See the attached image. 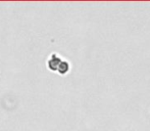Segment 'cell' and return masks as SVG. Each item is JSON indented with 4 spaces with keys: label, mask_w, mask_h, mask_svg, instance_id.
<instances>
[{
    "label": "cell",
    "mask_w": 150,
    "mask_h": 131,
    "mask_svg": "<svg viewBox=\"0 0 150 131\" xmlns=\"http://www.w3.org/2000/svg\"><path fill=\"white\" fill-rule=\"evenodd\" d=\"M62 58H61V56H59L58 53H56V52H53V53H51L49 56H48L47 58V62H46V65H47V68L50 70V71L52 72H57V69L58 67H59L60 63L62 62Z\"/></svg>",
    "instance_id": "cell-1"
},
{
    "label": "cell",
    "mask_w": 150,
    "mask_h": 131,
    "mask_svg": "<svg viewBox=\"0 0 150 131\" xmlns=\"http://www.w3.org/2000/svg\"><path fill=\"white\" fill-rule=\"evenodd\" d=\"M69 70H71V64H69L67 61L63 60L62 62L60 63L59 67H58L57 72L60 74V75H65V74L69 73Z\"/></svg>",
    "instance_id": "cell-2"
}]
</instances>
